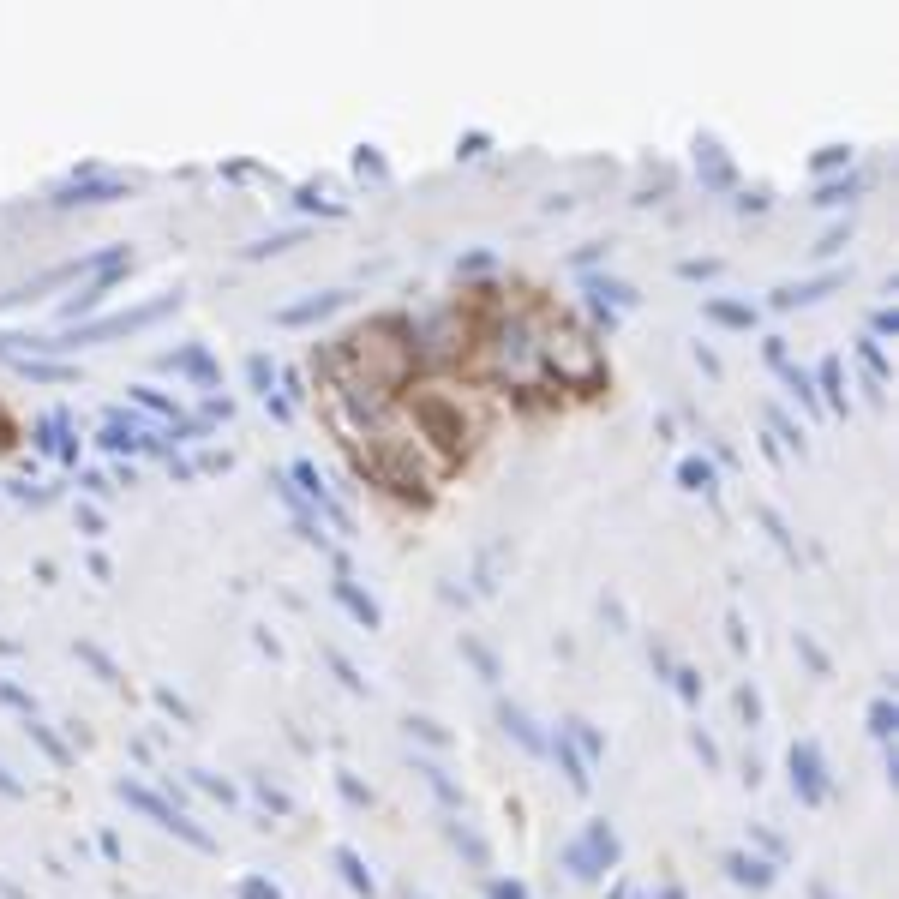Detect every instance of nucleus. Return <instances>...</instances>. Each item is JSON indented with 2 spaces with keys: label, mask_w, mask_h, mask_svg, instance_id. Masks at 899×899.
I'll list each match as a JSON object with an SVG mask.
<instances>
[{
  "label": "nucleus",
  "mask_w": 899,
  "mask_h": 899,
  "mask_svg": "<svg viewBox=\"0 0 899 899\" xmlns=\"http://www.w3.org/2000/svg\"><path fill=\"white\" fill-rule=\"evenodd\" d=\"M414 366H420V348L402 318H366L360 330H348L342 342L318 354V378L330 384V414L360 420V426H378L396 408Z\"/></svg>",
  "instance_id": "1"
},
{
  "label": "nucleus",
  "mask_w": 899,
  "mask_h": 899,
  "mask_svg": "<svg viewBox=\"0 0 899 899\" xmlns=\"http://www.w3.org/2000/svg\"><path fill=\"white\" fill-rule=\"evenodd\" d=\"M408 432L438 468H456L486 438V402L474 390H456V384H426L408 396Z\"/></svg>",
  "instance_id": "2"
},
{
  "label": "nucleus",
  "mask_w": 899,
  "mask_h": 899,
  "mask_svg": "<svg viewBox=\"0 0 899 899\" xmlns=\"http://www.w3.org/2000/svg\"><path fill=\"white\" fill-rule=\"evenodd\" d=\"M474 366L492 372L510 390H528L540 378V324L534 318H498V324H486L480 348H474Z\"/></svg>",
  "instance_id": "3"
},
{
  "label": "nucleus",
  "mask_w": 899,
  "mask_h": 899,
  "mask_svg": "<svg viewBox=\"0 0 899 899\" xmlns=\"http://www.w3.org/2000/svg\"><path fill=\"white\" fill-rule=\"evenodd\" d=\"M540 372H558V384H576V390H594L606 378V360H600V342L564 318H546L540 324Z\"/></svg>",
  "instance_id": "4"
},
{
  "label": "nucleus",
  "mask_w": 899,
  "mask_h": 899,
  "mask_svg": "<svg viewBox=\"0 0 899 899\" xmlns=\"http://www.w3.org/2000/svg\"><path fill=\"white\" fill-rule=\"evenodd\" d=\"M174 306H180V294H156V300H144V306H126V312H108V318H96V324H72V330L48 336V354H66V348H96V342L138 336V330H150L156 318H168Z\"/></svg>",
  "instance_id": "5"
},
{
  "label": "nucleus",
  "mask_w": 899,
  "mask_h": 899,
  "mask_svg": "<svg viewBox=\"0 0 899 899\" xmlns=\"http://www.w3.org/2000/svg\"><path fill=\"white\" fill-rule=\"evenodd\" d=\"M612 864H618V834H612V822H588L582 840L564 846V870H570L576 882H600Z\"/></svg>",
  "instance_id": "6"
},
{
  "label": "nucleus",
  "mask_w": 899,
  "mask_h": 899,
  "mask_svg": "<svg viewBox=\"0 0 899 899\" xmlns=\"http://www.w3.org/2000/svg\"><path fill=\"white\" fill-rule=\"evenodd\" d=\"M126 270H132V252H126V246H108V258H102V264L78 282V294L60 306V318H66V324H78L96 300H108V288H114V282H126Z\"/></svg>",
  "instance_id": "7"
},
{
  "label": "nucleus",
  "mask_w": 899,
  "mask_h": 899,
  "mask_svg": "<svg viewBox=\"0 0 899 899\" xmlns=\"http://www.w3.org/2000/svg\"><path fill=\"white\" fill-rule=\"evenodd\" d=\"M786 768H792V792H798V804H828V792H834V780H828V762H822V744L816 738H798L792 750H786Z\"/></svg>",
  "instance_id": "8"
},
{
  "label": "nucleus",
  "mask_w": 899,
  "mask_h": 899,
  "mask_svg": "<svg viewBox=\"0 0 899 899\" xmlns=\"http://www.w3.org/2000/svg\"><path fill=\"white\" fill-rule=\"evenodd\" d=\"M120 798H126L132 810H144V816H150L156 828H168V834H180L186 846H198V852H210V834H204L198 822H186V816H180L174 804H162L156 792H144V786H120Z\"/></svg>",
  "instance_id": "9"
},
{
  "label": "nucleus",
  "mask_w": 899,
  "mask_h": 899,
  "mask_svg": "<svg viewBox=\"0 0 899 899\" xmlns=\"http://www.w3.org/2000/svg\"><path fill=\"white\" fill-rule=\"evenodd\" d=\"M288 480H294V492L306 498V510H318V516H324V522H330L336 534H354V516H348L342 504H336V492L324 486V474H318L312 462H294V474H288Z\"/></svg>",
  "instance_id": "10"
},
{
  "label": "nucleus",
  "mask_w": 899,
  "mask_h": 899,
  "mask_svg": "<svg viewBox=\"0 0 899 899\" xmlns=\"http://www.w3.org/2000/svg\"><path fill=\"white\" fill-rule=\"evenodd\" d=\"M30 444H36L42 456H54L60 468H78V438H72V414H66V408L42 414V420L30 426Z\"/></svg>",
  "instance_id": "11"
},
{
  "label": "nucleus",
  "mask_w": 899,
  "mask_h": 899,
  "mask_svg": "<svg viewBox=\"0 0 899 899\" xmlns=\"http://www.w3.org/2000/svg\"><path fill=\"white\" fill-rule=\"evenodd\" d=\"M126 192H132V180H114V174H78V180L54 186V204H60V210H72V204H114V198H126Z\"/></svg>",
  "instance_id": "12"
},
{
  "label": "nucleus",
  "mask_w": 899,
  "mask_h": 899,
  "mask_svg": "<svg viewBox=\"0 0 899 899\" xmlns=\"http://www.w3.org/2000/svg\"><path fill=\"white\" fill-rule=\"evenodd\" d=\"M330 594L342 600V612H348V618H354L360 630H378V624H384V612H378V600H372V594H366V588L354 582V570H348L342 558H336V582H330Z\"/></svg>",
  "instance_id": "13"
},
{
  "label": "nucleus",
  "mask_w": 899,
  "mask_h": 899,
  "mask_svg": "<svg viewBox=\"0 0 899 899\" xmlns=\"http://www.w3.org/2000/svg\"><path fill=\"white\" fill-rule=\"evenodd\" d=\"M156 366L174 372V378H192L198 390H216V384H222V366H216L204 348H168V354H156Z\"/></svg>",
  "instance_id": "14"
},
{
  "label": "nucleus",
  "mask_w": 899,
  "mask_h": 899,
  "mask_svg": "<svg viewBox=\"0 0 899 899\" xmlns=\"http://www.w3.org/2000/svg\"><path fill=\"white\" fill-rule=\"evenodd\" d=\"M840 282H846V276H834V270H828V276H810V282H786V288H774V300H768V306H774V312H792V306H810V300L834 294Z\"/></svg>",
  "instance_id": "15"
},
{
  "label": "nucleus",
  "mask_w": 899,
  "mask_h": 899,
  "mask_svg": "<svg viewBox=\"0 0 899 899\" xmlns=\"http://www.w3.org/2000/svg\"><path fill=\"white\" fill-rule=\"evenodd\" d=\"M498 726H504V732H510V738H516L528 756H546V732H540V726H534V720H528L516 702H498Z\"/></svg>",
  "instance_id": "16"
},
{
  "label": "nucleus",
  "mask_w": 899,
  "mask_h": 899,
  "mask_svg": "<svg viewBox=\"0 0 899 899\" xmlns=\"http://www.w3.org/2000/svg\"><path fill=\"white\" fill-rule=\"evenodd\" d=\"M546 756L558 762V774H564V780H570L576 792H588V786H594V774H588V762L576 756V744H570L564 732H552V738H546Z\"/></svg>",
  "instance_id": "17"
},
{
  "label": "nucleus",
  "mask_w": 899,
  "mask_h": 899,
  "mask_svg": "<svg viewBox=\"0 0 899 899\" xmlns=\"http://www.w3.org/2000/svg\"><path fill=\"white\" fill-rule=\"evenodd\" d=\"M336 306H348V294H342V288L312 294V300H300V306H282V312H276V324H318V318H330Z\"/></svg>",
  "instance_id": "18"
},
{
  "label": "nucleus",
  "mask_w": 899,
  "mask_h": 899,
  "mask_svg": "<svg viewBox=\"0 0 899 899\" xmlns=\"http://www.w3.org/2000/svg\"><path fill=\"white\" fill-rule=\"evenodd\" d=\"M414 774H420V780L432 786V798H438V804H444L450 816H462V786H456V780H450V774H444L438 762H426V756H414Z\"/></svg>",
  "instance_id": "19"
},
{
  "label": "nucleus",
  "mask_w": 899,
  "mask_h": 899,
  "mask_svg": "<svg viewBox=\"0 0 899 899\" xmlns=\"http://www.w3.org/2000/svg\"><path fill=\"white\" fill-rule=\"evenodd\" d=\"M726 876H732L738 888H774V864H762V858H750V852H726Z\"/></svg>",
  "instance_id": "20"
},
{
  "label": "nucleus",
  "mask_w": 899,
  "mask_h": 899,
  "mask_svg": "<svg viewBox=\"0 0 899 899\" xmlns=\"http://www.w3.org/2000/svg\"><path fill=\"white\" fill-rule=\"evenodd\" d=\"M336 870H342V882L354 888V894H378V882H372V870H366V858L354 852V846H336Z\"/></svg>",
  "instance_id": "21"
},
{
  "label": "nucleus",
  "mask_w": 899,
  "mask_h": 899,
  "mask_svg": "<svg viewBox=\"0 0 899 899\" xmlns=\"http://www.w3.org/2000/svg\"><path fill=\"white\" fill-rule=\"evenodd\" d=\"M444 834H450V846H456V852H462V858H468L474 870H492V852H486V840H480V834H474L468 822H450Z\"/></svg>",
  "instance_id": "22"
},
{
  "label": "nucleus",
  "mask_w": 899,
  "mask_h": 899,
  "mask_svg": "<svg viewBox=\"0 0 899 899\" xmlns=\"http://www.w3.org/2000/svg\"><path fill=\"white\" fill-rule=\"evenodd\" d=\"M126 396H132V402H138L144 414H156V420H168V426H174V420H186V414H180V402H174V396H162V390H150V384H132Z\"/></svg>",
  "instance_id": "23"
},
{
  "label": "nucleus",
  "mask_w": 899,
  "mask_h": 899,
  "mask_svg": "<svg viewBox=\"0 0 899 899\" xmlns=\"http://www.w3.org/2000/svg\"><path fill=\"white\" fill-rule=\"evenodd\" d=\"M558 732H564V738H570V744H576V756H582V762H588V768H594V762H600V756H606V744H600V732H594V726H588V720H564V726H558Z\"/></svg>",
  "instance_id": "24"
},
{
  "label": "nucleus",
  "mask_w": 899,
  "mask_h": 899,
  "mask_svg": "<svg viewBox=\"0 0 899 899\" xmlns=\"http://www.w3.org/2000/svg\"><path fill=\"white\" fill-rule=\"evenodd\" d=\"M702 318H714V324H726V330H750V324H756V312L738 306V300H702Z\"/></svg>",
  "instance_id": "25"
},
{
  "label": "nucleus",
  "mask_w": 899,
  "mask_h": 899,
  "mask_svg": "<svg viewBox=\"0 0 899 899\" xmlns=\"http://www.w3.org/2000/svg\"><path fill=\"white\" fill-rule=\"evenodd\" d=\"M30 384H72L78 378V366H54V360H12Z\"/></svg>",
  "instance_id": "26"
},
{
  "label": "nucleus",
  "mask_w": 899,
  "mask_h": 899,
  "mask_svg": "<svg viewBox=\"0 0 899 899\" xmlns=\"http://www.w3.org/2000/svg\"><path fill=\"white\" fill-rule=\"evenodd\" d=\"M858 192H864V174H846V180H822V186H816V204H828V210H834V204H852Z\"/></svg>",
  "instance_id": "27"
},
{
  "label": "nucleus",
  "mask_w": 899,
  "mask_h": 899,
  "mask_svg": "<svg viewBox=\"0 0 899 899\" xmlns=\"http://www.w3.org/2000/svg\"><path fill=\"white\" fill-rule=\"evenodd\" d=\"M462 654L474 660V672H480L486 684H498V678H504V666H498V654H492V648H486L480 636H462Z\"/></svg>",
  "instance_id": "28"
},
{
  "label": "nucleus",
  "mask_w": 899,
  "mask_h": 899,
  "mask_svg": "<svg viewBox=\"0 0 899 899\" xmlns=\"http://www.w3.org/2000/svg\"><path fill=\"white\" fill-rule=\"evenodd\" d=\"M870 732H876L882 744H894V732H899V708L888 702V696H876V702H870Z\"/></svg>",
  "instance_id": "29"
},
{
  "label": "nucleus",
  "mask_w": 899,
  "mask_h": 899,
  "mask_svg": "<svg viewBox=\"0 0 899 899\" xmlns=\"http://www.w3.org/2000/svg\"><path fill=\"white\" fill-rule=\"evenodd\" d=\"M816 378H822V390H828V408H834V414H846L852 402H846V378H840V360H822V372H816Z\"/></svg>",
  "instance_id": "30"
},
{
  "label": "nucleus",
  "mask_w": 899,
  "mask_h": 899,
  "mask_svg": "<svg viewBox=\"0 0 899 899\" xmlns=\"http://www.w3.org/2000/svg\"><path fill=\"white\" fill-rule=\"evenodd\" d=\"M678 480H684L690 492H714V468H708L702 456H684V462H678Z\"/></svg>",
  "instance_id": "31"
},
{
  "label": "nucleus",
  "mask_w": 899,
  "mask_h": 899,
  "mask_svg": "<svg viewBox=\"0 0 899 899\" xmlns=\"http://www.w3.org/2000/svg\"><path fill=\"white\" fill-rule=\"evenodd\" d=\"M306 240V228H282V234H270V240H258V246H246V258H270V252H288V246H300Z\"/></svg>",
  "instance_id": "32"
},
{
  "label": "nucleus",
  "mask_w": 899,
  "mask_h": 899,
  "mask_svg": "<svg viewBox=\"0 0 899 899\" xmlns=\"http://www.w3.org/2000/svg\"><path fill=\"white\" fill-rule=\"evenodd\" d=\"M246 378H252V390H258V396H264V402H270V396H276V366H270V360H264V354H252V360H246Z\"/></svg>",
  "instance_id": "33"
},
{
  "label": "nucleus",
  "mask_w": 899,
  "mask_h": 899,
  "mask_svg": "<svg viewBox=\"0 0 899 899\" xmlns=\"http://www.w3.org/2000/svg\"><path fill=\"white\" fill-rule=\"evenodd\" d=\"M408 738H420V744H432V750L450 744V732H444L438 720H426V714H408Z\"/></svg>",
  "instance_id": "34"
},
{
  "label": "nucleus",
  "mask_w": 899,
  "mask_h": 899,
  "mask_svg": "<svg viewBox=\"0 0 899 899\" xmlns=\"http://www.w3.org/2000/svg\"><path fill=\"white\" fill-rule=\"evenodd\" d=\"M858 360L870 366V378H876V384H888V354H882V342H876V336H864V342H858Z\"/></svg>",
  "instance_id": "35"
},
{
  "label": "nucleus",
  "mask_w": 899,
  "mask_h": 899,
  "mask_svg": "<svg viewBox=\"0 0 899 899\" xmlns=\"http://www.w3.org/2000/svg\"><path fill=\"white\" fill-rule=\"evenodd\" d=\"M324 660H330V672H336V678H342V690H354V696H366V678H360V672H354V660H342V654H336V648H324Z\"/></svg>",
  "instance_id": "36"
},
{
  "label": "nucleus",
  "mask_w": 899,
  "mask_h": 899,
  "mask_svg": "<svg viewBox=\"0 0 899 899\" xmlns=\"http://www.w3.org/2000/svg\"><path fill=\"white\" fill-rule=\"evenodd\" d=\"M696 162L708 168V180H714V186H726V180H732V168L720 162V150H714V144H702V156H696Z\"/></svg>",
  "instance_id": "37"
},
{
  "label": "nucleus",
  "mask_w": 899,
  "mask_h": 899,
  "mask_svg": "<svg viewBox=\"0 0 899 899\" xmlns=\"http://www.w3.org/2000/svg\"><path fill=\"white\" fill-rule=\"evenodd\" d=\"M78 534H90V540H102V534H108V522H102V510H96V504H78Z\"/></svg>",
  "instance_id": "38"
},
{
  "label": "nucleus",
  "mask_w": 899,
  "mask_h": 899,
  "mask_svg": "<svg viewBox=\"0 0 899 899\" xmlns=\"http://www.w3.org/2000/svg\"><path fill=\"white\" fill-rule=\"evenodd\" d=\"M672 690H678L684 702H696V696H702V678H696L690 666H672Z\"/></svg>",
  "instance_id": "39"
},
{
  "label": "nucleus",
  "mask_w": 899,
  "mask_h": 899,
  "mask_svg": "<svg viewBox=\"0 0 899 899\" xmlns=\"http://www.w3.org/2000/svg\"><path fill=\"white\" fill-rule=\"evenodd\" d=\"M780 372H786V384L798 390V402H804V408H816V390H810V372H798V366H780Z\"/></svg>",
  "instance_id": "40"
},
{
  "label": "nucleus",
  "mask_w": 899,
  "mask_h": 899,
  "mask_svg": "<svg viewBox=\"0 0 899 899\" xmlns=\"http://www.w3.org/2000/svg\"><path fill=\"white\" fill-rule=\"evenodd\" d=\"M78 654H84V660H90V666H96V672H102L108 684H120V672H114V660H108L102 648H90V642H78Z\"/></svg>",
  "instance_id": "41"
},
{
  "label": "nucleus",
  "mask_w": 899,
  "mask_h": 899,
  "mask_svg": "<svg viewBox=\"0 0 899 899\" xmlns=\"http://www.w3.org/2000/svg\"><path fill=\"white\" fill-rule=\"evenodd\" d=\"M234 894H240V899H282V888H276V882H258V876H246Z\"/></svg>",
  "instance_id": "42"
},
{
  "label": "nucleus",
  "mask_w": 899,
  "mask_h": 899,
  "mask_svg": "<svg viewBox=\"0 0 899 899\" xmlns=\"http://www.w3.org/2000/svg\"><path fill=\"white\" fill-rule=\"evenodd\" d=\"M798 654H804V660L816 666V678H828V654H822V648H816V642H810L804 630H798Z\"/></svg>",
  "instance_id": "43"
},
{
  "label": "nucleus",
  "mask_w": 899,
  "mask_h": 899,
  "mask_svg": "<svg viewBox=\"0 0 899 899\" xmlns=\"http://www.w3.org/2000/svg\"><path fill=\"white\" fill-rule=\"evenodd\" d=\"M258 798H264V804H270L276 816H288V810H294V804H288V792H276V786H270L264 774H258Z\"/></svg>",
  "instance_id": "44"
},
{
  "label": "nucleus",
  "mask_w": 899,
  "mask_h": 899,
  "mask_svg": "<svg viewBox=\"0 0 899 899\" xmlns=\"http://www.w3.org/2000/svg\"><path fill=\"white\" fill-rule=\"evenodd\" d=\"M768 420H774V432H780V438H786V444H792V450H804V432H798V426H792V420H786V414H780V408H774V414H768Z\"/></svg>",
  "instance_id": "45"
},
{
  "label": "nucleus",
  "mask_w": 899,
  "mask_h": 899,
  "mask_svg": "<svg viewBox=\"0 0 899 899\" xmlns=\"http://www.w3.org/2000/svg\"><path fill=\"white\" fill-rule=\"evenodd\" d=\"M30 738H36V744H42V750H48L54 762H66V750H60V738H54L48 726H36V720H30Z\"/></svg>",
  "instance_id": "46"
},
{
  "label": "nucleus",
  "mask_w": 899,
  "mask_h": 899,
  "mask_svg": "<svg viewBox=\"0 0 899 899\" xmlns=\"http://www.w3.org/2000/svg\"><path fill=\"white\" fill-rule=\"evenodd\" d=\"M336 786H342V798H348V804H372V792H366L354 774H336Z\"/></svg>",
  "instance_id": "47"
},
{
  "label": "nucleus",
  "mask_w": 899,
  "mask_h": 899,
  "mask_svg": "<svg viewBox=\"0 0 899 899\" xmlns=\"http://www.w3.org/2000/svg\"><path fill=\"white\" fill-rule=\"evenodd\" d=\"M486 899H528L522 882H486Z\"/></svg>",
  "instance_id": "48"
},
{
  "label": "nucleus",
  "mask_w": 899,
  "mask_h": 899,
  "mask_svg": "<svg viewBox=\"0 0 899 899\" xmlns=\"http://www.w3.org/2000/svg\"><path fill=\"white\" fill-rule=\"evenodd\" d=\"M78 486H84V492H96V498H102V492H114V480H108V474H96V468H90V474H78Z\"/></svg>",
  "instance_id": "49"
},
{
  "label": "nucleus",
  "mask_w": 899,
  "mask_h": 899,
  "mask_svg": "<svg viewBox=\"0 0 899 899\" xmlns=\"http://www.w3.org/2000/svg\"><path fill=\"white\" fill-rule=\"evenodd\" d=\"M192 780H198V786H204L210 798H222V804H234V792H228V780H210V774H192Z\"/></svg>",
  "instance_id": "50"
},
{
  "label": "nucleus",
  "mask_w": 899,
  "mask_h": 899,
  "mask_svg": "<svg viewBox=\"0 0 899 899\" xmlns=\"http://www.w3.org/2000/svg\"><path fill=\"white\" fill-rule=\"evenodd\" d=\"M678 270H684V276H690V282H696V276H714V270H720V264H714V258H690V264H678Z\"/></svg>",
  "instance_id": "51"
},
{
  "label": "nucleus",
  "mask_w": 899,
  "mask_h": 899,
  "mask_svg": "<svg viewBox=\"0 0 899 899\" xmlns=\"http://www.w3.org/2000/svg\"><path fill=\"white\" fill-rule=\"evenodd\" d=\"M762 522H768V534H774V540H780V546H786V552H792V534H786V522H780V516H774V510H762Z\"/></svg>",
  "instance_id": "52"
},
{
  "label": "nucleus",
  "mask_w": 899,
  "mask_h": 899,
  "mask_svg": "<svg viewBox=\"0 0 899 899\" xmlns=\"http://www.w3.org/2000/svg\"><path fill=\"white\" fill-rule=\"evenodd\" d=\"M690 744H696V756H702V762H708V768H720V750H714V738H702V732H696V738H690Z\"/></svg>",
  "instance_id": "53"
},
{
  "label": "nucleus",
  "mask_w": 899,
  "mask_h": 899,
  "mask_svg": "<svg viewBox=\"0 0 899 899\" xmlns=\"http://www.w3.org/2000/svg\"><path fill=\"white\" fill-rule=\"evenodd\" d=\"M0 702H6V708H18V714H30V696H24V690H12V684H0Z\"/></svg>",
  "instance_id": "54"
},
{
  "label": "nucleus",
  "mask_w": 899,
  "mask_h": 899,
  "mask_svg": "<svg viewBox=\"0 0 899 899\" xmlns=\"http://www.w3.org/2000/svg\"><path fill=\"white\" fill-rule=\"evenodd\" d=\"M870 330H876V336H894V330H899V318H894V312H888V306H882V312L870 318Z\"/></svg>",
  "instance_id": "55"
},
{
  "label": "nucleus",
  "mask_w": 899,
  "mask_h": 899,
  "mask_svg": "<svg viewBox=\"0 0 899 899\" xmlns=\"http://www.w3.org/2000/svg\"><path fill=\"white\" fill-rule=\"evenodd\" d=\"M846 234H852V228H828V234H822V246H816V252H840V246H846Z\"/></svg>",
  "instance_id": "56"
},
{
  "label": "nucleus",
  "mask_w": 899,
  "mask_h": 899,
  "mask_svg": "<svg viewBox=\"0 0 899 899\" xmlns=\"http://www.w3.org/2000/svg\"><path fill=\"white\" fill-rule=\"evenodd\" d=\"M738 708H744V720L756 726V714H762V702H756V690H738Z\"/></svg>",
  "instance_id": "57"
},
{
  "label": "nucleus",
  "mask_w": 899,
  "mask_h": 899,
  "mask_svg": "<svg viewBox=\"0 0 899 899\" xmlns=\"http://www.w3.org/2000/svg\"><path fill=\"white\" fill-rule=\"evenodd\" d=\"M0 792H6V798H18V780H12L6 768H0Z\"/></svg>",
  "instance_id": "58"
},
{
  "label": "nucleus",
  "mask_w": 899,
  "mask_h": 899,
  "mask_svg": "<svg viewBox=\"0 0 899 899\" xmlns=\"http://www.w3.org/2000/svg\"><path fill=\"white\" fill-rule=\"evenodd\" d=\"M810 899H840V894H834L828 882H816V888H810Z\"/></svg>",
  "instance_id": "59"
},
{
  "label": "nucleus",
  "mask_w": 899,
  "mask_h": 899,
  "mask_svg": "<svg viewBox=\"0 0 899 899\" xmlns=\"http://www.w3.org/2000/svg\"><path fill=\"white\" fill-rule=\"evenodd\" d=\"M402 899H426V894H414V888H408V894H402Z\"/></svg>",
  "instance_id": "60"
}]
</instances>
